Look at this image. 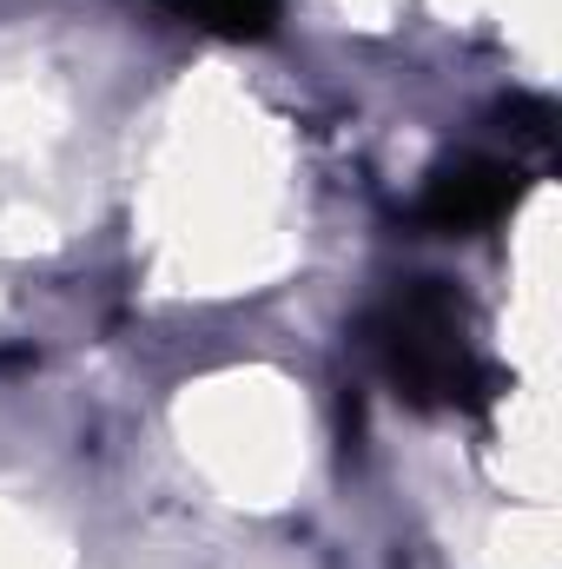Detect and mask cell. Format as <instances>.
<instances>
[{
  "label": "cell",
  "instance_id": "obj_1",
  "mask_svg": "<svg viewBox=\"0 0 562 569\" xmlns=\"http://www.w3.org/2000/svg\"><path fill=\"white\" fill-rule=\"evenodd\" d=\"M364 351L411 411H483L496 371L470 338V311L443 279H411L364 311Z\"/></svg>",
  "mask_w": 562,
  "mask_h": 569
},
{
  "label": "cell",
  "instance_id": "obj_2",
  "mask_svg": "<svg viewBox=\"0 0 562 569\" xmlns=\"http://www.w3.org/2000/svg\"><path fill=\"white\" fill-rule=\"evenodd\" d=\"M523 166L516 159H496V152H456L443 159L418 192V226L423 232H443V239H470V232H490L496 219L516 212L523 199Z\"/></svg>",
  "mask_w": 562,
  "mask_h": 569
},
{
  "label": "cell",
  "instance_id": "obj_3",
  "mask_svg": "<svg viewBox=\"0 0 562 569\" xmlns=\"http://www.w3.org/2000/svg\"><path fill=\"white\" fill-rule=\"evenodd\" d=\"M172 13L219 40H272L279 33V0H172Z\"/></svg>",
  "mask_w": 562,
  "mask_h": 569
},
{
  "label": "cell",
  "instance_id": "obj_4",
  "mask_svg": "<svg viewBox=\"0 0 562 569\" xmlns=\"http://www.w3.org/2000/svg\"><path fill=\"white\" fill-rule=\"evenodd\" d=\"M496 120H503V133H510L516 152H550L556 146V107L543 93H510L496 107Z\"/></svg>",
  "mask_w": 562,
  "mask_h": 569
}]
</instances>
